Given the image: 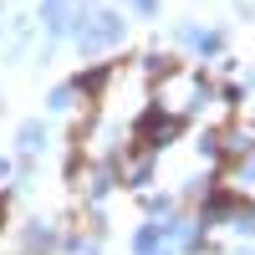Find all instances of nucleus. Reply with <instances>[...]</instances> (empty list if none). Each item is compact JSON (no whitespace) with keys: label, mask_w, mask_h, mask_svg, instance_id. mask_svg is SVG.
Here are the masks:
<instances>
[{"label":"nucleus","mask_w":255,"mask_h":255,"mask_svg":"<svg viewBox=\"0 0 255 255\" xmlns=\"http://www.w3.org/2000/svg\"><path fill=\"white\" fill-rule=\"evenodd\" d=\"M0 215H5V204H0Z\"/></svg>","instance_id":"1"}]
</instances>
